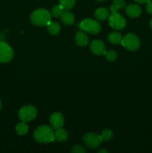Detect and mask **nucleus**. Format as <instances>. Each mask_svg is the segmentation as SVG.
I'll list each match as a JSON object with an SVG mask.
<instances>
[{"instance_id":"nucleus-1","label":"nucleus","mask_w":152,"mask_h":153,"mask_svg":"<svg viewBox=\"0 0 152 153\" xmlns=\"http://www.w3.org/2000/svg\"><path fill=\"white\" fill-rule=\"evenodd\" d=\"M34 138L37 143H49L55 141V131L48 125L40 126L34 132Z\"/></svg>"},{"instance_id":"nucleus-2","label":"nucleus","mask_w":152,"mask_h":153,"mask_svg":"<svg viewBox=\"0 0 152 153\" xmlns=\"http://www.w3.org/2000/svg\"><path fill=\"white\" fill-rule=\"evenodd\" d=\"M30 20L37 26H47L52 21V14L46 9L39 8L31 13Z\"/></svg>"},{"instance_id":"nucleus-3","label":"nucleus","mask_w":152,"mask_h":153,"mask_svg":"<svg viewBox=\"0 0 152 153\" xmlns=\"http://www.w3.org/2000/svg\"><path fill=\"white\" fill-rule=\"evenodd\" d=\"M79 28L86 32L92 34H97L100 32L101 27L97 20L91 19V18H86L80 22Z\"/></svg>"},{"instance_id":"nucleus-4","label":"nucleus","mask_w":152,"mask_h":153,"mask_svg":"<svg viewBox=\"0 0 152 153\" xmlns=\"http://www.w3.org/2000/svg\"><path fill=\"white\" fill-rule=\"evenodd\" d=\"M122 46L129 51H136L139 48L140 40L136 34L129 33L122 37L121 41Z\"/></svg>"},{"instance_id":"nucleus-5","label":"nucleus","mask_w":152,"mask_h":153,"mask_svg":"<svg viewBox=\"0 0 152 153\" xmlns=\"http://www.w3.org/2000/svg\"><path fill=\"white\" fill-rule=\"evenodd\" d=\"M37 108L34 106L28 105H25L21 108L18 114V117L21 121L28 123L33 120L37 117Z\"/></svg>"},{"instance_id":"nucleus-6","label":"nucleus","mask_w":152,"mask_h":153,"mask_svg":"<svg viewBox=\"0 0 152 153\" xmlns=\"http://www.w3.org/2000/svg\"><path fill=\"white\" fill-rule=\"evenodd\" d=\"M83 143L89 149H97L102 143L101 135L96 133L88 132L83 136Z\"/></svg>"},{"instance_id":"nucleus-7","label":"nucleus","mask_w":152,"mask_h":153,"mask_svg":"<svg viewBox=\"0 0 152 153\" xmlns=\"http://www.w3.org/2000/svg\"><path fill=\"white\" fill-rule=\"evenodd\" d=\"M14 56V52L11 46L4 41L0 42V63H7Z\"/></svg>"},{"instance_id":"nucleus-8","label":"nucleus","mask_w":152,"mask_h":153,"mask_svg":"<svg viewBox=\"0 0 152 153\" xmlns=\"http://www.w3.org/2000/svg\"><path fill=\"white\" fill-rule=\"evenodd\" d=\"M108 18L109 25L114 29L122 30L126 26V20L124 16L118 12L112 13Z\"/></svg>"},{"instance_id":"nucleus-9","label":"nucleus","mask_w":152,"mask_h":153,"mask_svg":"<svg viewBox=\"0 0 152 153\" xmlns=\"http://www.w3.org/2000/svg\"><path fill=\"white\" fill-rule=\"evenodd\" d=\"M90 51L96 55H104L106 52V47L104 46V43L100 40H94L91 42L90 46Z\"/></svg>"},{"instance_id":"nucleus-10","label":"nucleus","mask_w":152,"mask_h":153,"mask_svg":"<svg viewBox=\"0 0 152 153\" xmlns=\"http://www.w3.org/2000/svg\"><path fill=\"white\" fill-rule=\"evenodd\" d=\"M50 123L53 128L58 129L61 128L64 125V117L63 114L60 112H55L50 117Z\"/></svg>"},{"instance_id":"nucleus-11","label":"nucleus","mask_w":152,"mask_h":153,"mask_svg":"<svg viewBox=\"0 0 152 153\" xmlns=\"http://www.w3.org/2000/svg\"><path fill=\"white\" fill-rule=\"evenodd\" d=\"M125 12L130 17L136 18L141 15L142 9L138 4H131L127 6L126 8H125Z\"/></svg>"},{"instance_id":"nucleus-12","label":"nucleus","mask_w":152,"mask_h":153,"mask_svg":"<svg viewBox=\"0 0 152 153\" xmlns=\"http://www.w3.org/2000/svg\"><path fill=\"white\" fill-rule=\"evenodd\" d=\"M60 18H61V22L66 25H72L75 22L74 14L69 10H63V11L60 16Z\"/></svg>"},{"instance_id":"nucleus-13","label":"nucleus","mask_w":152,"mask_h":153,"mask_svg":"<svg viewBox=\"0 0 152 153\" xmlns=\"http://www.w3.org/2000/svg\"><path fill=\"white\" fill-rule=\"evenodd\" d=\"M75 42L78 46H86L89 43V38L84 32L77 31L75 35Z\"/></svg>"},{"instance_id":"nucleus-14","label":"nucleus","mask_w":152,"mask_h":153,"mask_svg":"<svg viewBox=\"0 0 152 153\" xmlns=\"http://www.w3.org/2000/svg\"><path fill=\"white\" fill-rule=\"evenodd\" d=\"M69 133L66 129L60 128L55 131V139L60 142H64L68 139Z\"/></svg>"},{"instance_id":"nucleus-15","label":"nucleus","mask_w":152,"mask_h":153,"mask_svg":"<svg viewBox=\"0 0 152 153\" xmlns=\"http://www.w3.org/2000/svg\"><path fill=\"white\" fill-rule=\"evenodd\" d=\"M109 16H110L109 10L107 8H105V7H99V8H98L95 11V17L98 20H104L107 18H108Z\"/></svg>"},{"instance_id":"nucleus-16","label":"nucleus","mask_w":152,"mask_h":153,"mask_svg":"<svg viewBox=\"0 0 152 153\" xmlns=\"http://www.w3.org/2000/svg\"><path fill=\"white\" fill-rule=\"evenodd\" d=\"M107 40L112 44H118L120 43L122 40V35L118 31H113L110 32L107 36Z\"/></svg>"},{"instance_id":"nucleus-17","label":"nucleus","mask_w":152,"mask_h":153,"mask_svg":"<svg viewBox=\"0 0 152 153\" xmlns=\"http://www.w3.org/2000/svg\"><path fill=\"white\" fill-rule=\"evenodd\" d=\"M47 30L52 35H57L61 31V25L57 22H52L47 25Z\"/></svg>"},{"instance_id":"nucleus-18","label":"nucleus","mask_w":152,"mask_h":153,"mask_svg":"<svg viewBox=\"0 0 152 153\" xmlns=\"http://www.w3.org/2000/svg\"><path fill=\"white\" fill-rule=\"evenodd\" d=\"M29 127L25 122H21L16 126V131L19 135H24L28 131Z\"/></svg>"},{"instance_id":"nucleus-19","label":"nucleus","mask_w":152,"mask_h":153,"mask_svg":"<svg viewBox=\"0 0 152 153\" xmlns=\"http://www.w3.org/2000/svg\"><path fill=\"white\" fill-rule=\"evenodd\" d=\"M125 6V0H113V4L110 6V11L111 13L118 12L119 9L123 8Z\"/></svg>"},{"instance_id":"nucleus-20","label":"nucleus","mask_w":152,"mask_h":153,"mask_svg":"<svg viewBox=\"0 0 152 153\" xmlns=\"http://www.w3.org/2000/svg\"><path fill=\"white\" fill-rule=\"evenodd\" d=\"M59 2L64 10H69L74 7L75 0H59Z\"/></svg>"},{"instance_id":"nucleus-21","label":"nucleus","mask_w":152,"mask_h":153,"mask_svg":"<svg viewBox=\"0 0 152 153\" xmlns=\"http://www.w3.org/2000/svg\"><path fill=\"white\" fill-rule=\"evenodd\" d=\"M101 137L102 138L103 141H108L110 140L112 137H113V132L111 129L110 128H107L104 129V131L101 132Z\"/></svg>"},{"instance_id":"nucleus-22","label":"nucleus","mask_w":152,"mask_h":153,"mask_svg":"<svg viewBox=\"0 0 152 153\" xmlns=\"http://www.w3.org/2000/svg\"><path fill=\"white\" fill-rule=\"evenodd\" d=\"M63 10L64 9L63 8L61 4H58V5H55L52 7L51 13H52V16H54L55 17H60Z\"/></svg>"},{"instance_id":"nucleus-23","label":"nucleus","mask_w":152,"mask_h":153,"mask_svg":"<svg viewBox=\"0 0 152 153\" xmlns=\"http://www.w3.org/2000/svg\"><path fill=\"white\" fill-rule=\"evenodd\" d=\"M104 55H105L106 59L108 61H110V62L115 61L116 60V58H117V53L113 50L106 51V52L104 53Z\"/></svg>"},{"instance_id":"nucleus-24","label":"nucleus","mask_w":152,"mask_h":153,"mask_svg":"<svg viewBox=\"0 0 152 153\" xmlns=\"http://www.w3.org/2000/svg\"><path fill=\"white\" fill-rule=\"evenodd\" d=\"M71 152L72 153H85L86 149L80 145H75L71 149Z\"/></svg>"},{"instance_id":"nucleus-25","label":"nucleus","mask_w":152,"mask_h":153,"mask_svg":"<svg viewBox=\"0 0 152 153\" xmlns=\"http://www.w3.org/2000/svg\"><path fill=\"white\" fill-rule=\"evenodd\" d=\"M146 10L149 14L152 15V1H149L147 2V5H146Z\"/></svg>"},{"instance_id":"nucleus-26","label":"nucleus","mask_w":152,"mask_h":153,"mask_svg":"<svg viewBox=\"0 0 152 153\" xmlns=\"http://www.w3.org/2000/svg\"><path fill=\"white\" fill-rule=\"evenodd\" d=\"M134 1L137 3H139V4H145V3L148 2L151 0H134Z\"/></svg>"},{"instance_id":"nucleus-27","label":"nucleus","mask_w":152,"mask_h":153,"mask_svg":"<svg viewBox=\"0 0 152 153\" xmlns=\"http://www.w3.org/2000/svg\"><path fill=\"white\" fill-rule=\"evenodd\" d=\"M98 152L99 153H102V152H109L108 150H107V149H100L99 151H98Z\"/></svg>"},{"instance_id":"nucleus-28","label":"nucleus","mask_w":152,"mask_h":153,"mask_svg":"<svg viewBox=\"0 0 152 153\" xmlns=\"http://www.w3.org/2000/svg\"><path fill=\"white\" fill-rule=\"evenodd\" d=\"M1 108H2V104H1V100H0V111H1Z\"/></svg>"},{"instance_id":"nucleus-29","label":"nucleus","mask_w":152,"mask_h":153,"mask_svg":"<svg viewBox=\"0 0 152 153\" xmlns=\"http://www.w3.org/2000/svg\"><path fill=\"white\" fill-rule=\"evenodd\" d=\"M150 27H151V28L152 29V19L150 20Z\"/></svg>"},{"instance_id":"nucleus-30","label":"nucleus","mask_w":152,"mask_h":153,"mask_svg":"<svg viewBox=\"0 0 152 153\" xmlns=\"http://www.w3.org/2000/svg\"><path fill=\"white\" fill-rule=\"evenodd\" d=\"M97 1H100V2H101V1H104V0H96Z\"/></svg>"}]
</instances>
